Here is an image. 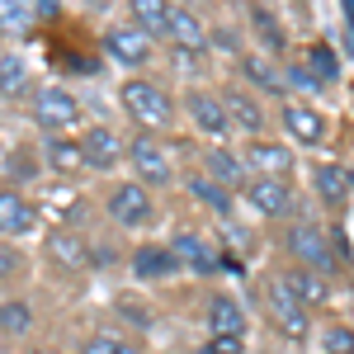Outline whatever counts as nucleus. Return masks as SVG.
<instances>
[{
	"mask_svg": "<svg viewBox=\"0 0 354 354\" xmlns=\"http://www.w3.org/2000/svg\"><path fill=\"white\" fill-rule=\"evenodd\" d=\"M118 104L128 109V118H133L142 133H165L170 123H175V100L165 95L156 81H123V90H118Z\"/></svg>",
	"mask_w": 354,
	"mask_h": 354,
	"instance_id": "1",
	"label": "nucleus"
},
{
	"mask_svg": "<svg viewBox=\"0 0 354 354\" xmlns=\"http://www.w3.org/2000/svg\"><path fill=\"white\" fill-rule=\"evenodd\" d=\"M28 104H33V123L43 128V133H71L76 123H81V100L66 90V85H38L33 95H28Z\"/></svg>",
	"mask_w": 354,
	"mask_h": 354,
	"instance_id": "2",
	"label": "nucleus"
},
{
	"mask_svg": "<svg viewBox=\"0 0 354 354\" xmlns=\"http://www.w3.org/2000/svg\"><path fill=\"white\" fill-rule=\"evenodd\" d=\"M265 302H270V317H274V326L283 330L288 340H307L312 335V307L283 283V274H274L270 279V288H265Z\"/></svg>",
	"mask_w": 354,
	"mask_h": 354,
	"instance_id": "3",
	"label": "nucleus"
},
{
	"mask_svg": "<svg viewBox=\"0 0 354 354\" xmlns=\"http://www.w3.org/2000/svg\"><path fill=\"white\" fill-rule=\"evenodd\" d=\"M104 213L118 227H147V222L156 218V203H151V189L142 180H118L104 194Z\"/></svg>",
	"mask_w": 354,
	"mask_h": 354,
	"instance_id": "4",
	"label": "nucleus"
},
{
	"mask_svg": "<svg viewBox=\"0 0 354 354\" xmlns=\"http://www.w3.org/2000/svg\"><path fill=\"white\" fill-rule=\"evenodd\" d=\"M128 165L137 170V180L151 189V185H170L175 180V165H170V151H165V142L156 133H137L128 137Z\"/></svg>",
	"mask_w": 354,
	"mask_h": 354,
	"instance_id": "5",
	"label": "nucleus"
},
{
	"mask_svg": "<svg viewBox=\"0 0 354 354\" xmlns=\"http://www.w3.org/2000/svg\"><path fill=\"white\" fill-rule=\"evenodd\" d=\"M283 250H288L298 265H307V270H322V274L335 265L330 241H326V227H317V222H293V227L283 232Z\"/></svg>",
	"mask_w": 354,
	"mask_h": 354,
	"instance_id": "6",
	"label": "nucleus"
},
{
	"mask_svg": "<svg viewBox=\"0 0 354 354\" xmlns=\"http://www.w3.org/2000/svg\"><path fill=\"white\" fill-rule=\"evenodd\" d=\"M100 43H104V53H109L118 66H133V71H137V66H147L151 53H156V48H151V33L137 28V24H113Z\"/></svg>",
	"mask_w": 354,
	"mask_h": 354,
	"instance_id": "7",
	"label": "nucleus"
},
{
	"mask_svg": "<svg viewBox=\"0 0 354 354\" xmlns=\"http://www.w3.org/2000/svg\"><path fill=\"white\" fill-rule=\"evenodd\" d=\"M245 198L265 218H288L293 213V185H288V175H255V180H245Z\"/></svg>",
	"mask_w": 354,
	"mask_h": 354,
	"instance_id": "8",
	"label": "nucleus"
},
{
	"mask_svg": "<svg viewBox=\"0 0 354 354\" xmlns=\"http://www.w3.org/2000/svg\"><path fill=\"white\" fill-rule=\"evenodd\" d=\"M38 232V208H33V198L24 189H15V185H5L0 189V236H10V241H19V236H33Z\"/></svg>",
	"mask_w": 354,
	"mask_h": 354,
	"instance_id": "9",
	"label": "nucleus"
},
{
	"mask_svg": "<svg viewBox=\"0 0 354 354\" xmlns=\"http://www.w3.org/2000/svg\"><path fill=\"white\" fill-rule=\"evenodd\" d=\"M43 255H48L62 274H85V270H90V260H95L90 245H85L71 227H53L48 241H43Z\"/></svg>",
	"mask_w": 354,
	"mask_h": 354,
	"instance_id": "10",
	"label": "nucleus"
},
{
	"mask_svg": "<svg viewBox=\"0 0 354 354\" xmlns=\"http://www.w3.org/2000/svg\"><path fill=\"white\" fill-rule=\"evenodd\" d=\"M128 270H133V279H142V283H161V279H175L180 274V260H175V250L165 241H142L128 255Z\"/></svg>",
	"mask_w": 354,
	"mask_h": 354,
	"instance_id": "11",
	"label": "nucleus"
},
{
	"mask_svg": "<svg viewBox=\"0 0 354 354\" xmlns=\"http://www.w3.org/2000/svg\"><path fill=\"white\" fill-rule=\"evenodd\" d=\"M165 43H170L175 53H185V57H203L213 38H208V28H203V19H198L194 10L175 5V10H170V24H165Z\"/></svg>",
	"mask_w": 354,
	"mask_h": 354,
	"instance_id": "12",
	"label": "nucleus"
},
{
	"mask_svg": "<svg viewBox=\"0 0 354 354\" xmlns=\"http://www.w3.org/2000/svg\"><path fill=\"white\" fill-rule=\"evenodd\" d=\"M185 109H189V123L203 137H227L232 133V118H227V104L222 95H208V90H189L185 95Z\"/></svg>",
	"mask_w": 354,
	"mask_h": 354,
	"instance_id": "13",
	"label": "nucleus"
},
{
	"mask_svg": "<svg viewBox=\"0 0 354 354\" xmlns=\"http://www.w3.org/2000/svg\"><path fill=\"white\" fill-rule=\"evenodd\" d=\"M81 147H85V165L90 170H113V165L123 161V151H128V142L113 133V128H104V123H95L81 137Z\"/></svg>",
	"mask_w": 354,
	"mask_h": 354,
	"instance_id": "14",
	"label": "nucleus"
},
{
	"mask_svg": "<svg viewBox=\"0 0 354 354\" xmlns=\"http://www.w3.org/2000/svg\"><path fill=\"white\" fill-rule=\"evenodd\" d=\"M43 165H48V170H57V175H81V170H90V165H85L81 137L48 133V142H43Z\"/></svg>",
	"mask_w": 354,
	"mask_h": 354,
	"instance_id": "15",
	"label": "nucleus"
},
{
	"mask_svg": "<svg viewBox=\"0 0 354 354\" xmlns=\"http://www.w3.org/2000/svg\"><path fill=\"white\" fill-rule=\"evenodd\" d=\"M170 250H175L180 270H189V274H213V270H218L213 245L203 241L198 232H175V236H170Z\"/></svg>",
	"mask_w": 354,
	"mask_h": 354,
	"instance_id": "16",
	"label": "nucleus"
},
{
	"mask_svg": "<svg viewBox=\"0 0 354 354\" xmlns=\"http://www.w3.org/2000/svg\"><path fill=\"white\" fill-rule=\"evenodd\" d=\"M283 128H288V137H293V142L317 147V142L326 137V118L312 109V104H283Z\"/></svg>",
	"mask_w": 354,
	"mask_h": 354,
	"instance_id": "17",
	"label": "nucleus"
},
{
	"mask_svg": "<svg viewBox=\"0 0 354 354\" xmlns=\"http://www.w3.org/2000/svg\"><path fill=\"white\" fill-rule=\"evenodd\" d=\"M245 165L255 170V175H288L293 170V151L283 147V142H250L245 147Z\"/></svg>",
	"mask_w": 354,
	"mask_h": 354,
	"instance_id": "18",
	"label": "nucleus"
},
{
	"mask_svg": "<svg viewBox=\"0 0 354 354\" xmlns=\"http://www.w3.org/2000/svg\"><path fill=\"white\" fill-rule=\"evenodd\" d=\"M208 335H241L245 340V307L232 293H218L208 302Z\"/></svg>",
	"mask_w": 354,
	"mask_h": 354,
	"instance_id": "19",
	"label": "nucleus"
},
{
	"mask_svg": "<svg viewBox=\"0 0 354 354\" xmlns=\"http://www.w3.org/2000/svg\"><path fill=\"white\" fill-rule=\"evenodd\" d=\"M222 104H227V118H232V128H241V133H250V137L265 133V113H260V104L245 95L241 85H232V90L222 95Z\"/></svg>",
	"mask_w": 354,
	"mask_h": 354,
	"instance_id": "20",
	"label": "nucleus"
},
{
	"mask_svg": "<svg viewBox=\"0 0 354 354\" xmlns=\"http://www.w3.org/2000/svg\"><path fill=\"white\" fill-rule=\"evenodd\" d=\"M38 28V10L33 0H0V38H28Z\"/></svg>",
	"mask_w": 354,
	"mask_h": 354,
	"instance_id": "21",
	"label": "nucleus"
},
{
	"mask_svg": "<svg viewBox=\"0 0 354 354\" xmlns=\"http://www.w3.org/2000/svg\"><path fill=\"white\" fill-rule=\"evenodd\" d=\"M28 95H33L28 62L15 53H0V100H28Z\"/></svg>",
	"mask_w": 354,
	"mask_h": 354,
	"instance_id": "22",
	"label": "nucleus"
},
{
	"mask_svg": "<svg viewBox=\"0 0 354 354\" xmlns=\"http://www.w3.org/2000/svg\"><path fill=\"white\" fill-rule=\"evenodd\" d=\"M283 283L298 293L307 307H322V302L330 298V283H326V274L322 270H307V265H298V270H288L283 274Z\"/></svg>",
	"mask_w": 354,
	"mask_h": 354,
	"instance_id": "23",
	"label": "nucleus"
},
{
	"mask_svg": "<svg viewBox=\"0 0 354 354\" xmlns=\"http://www.w3.org/2000/svg\"><path fill=\"white\" fill-rule=\"evenodd\" d=\"M312 185H317V194H322L326 203H345V194L354 189L350 170H345V165H330V161H322L317 170H312Z\"/></svg>",
	"mask_w": 354,
	"mask_h": 354,
	"instance_id": "24",
	"label": "nucleus"
},
{
	"mask_svg": "<svg viewBox=\"0 0 354 354\" xmlns=\"http://www.w3.org/2000/svg\"><path fill=\"white\" fill-rule=\"evenodd\" d=\"M170 10H175L170 0H128V15H133V24H137V28H147L151 38H156V33L165 38V24H170Z\"/></svg>",
	"mask_w": 354,
	"mask_h": 354,
	"instance_id": "25",
	"label": "nucleus"
},
{
	"mask_svg": "<svg viewBox=\"0 0 354 354\" xmlns=\"http://www.w3.org/2000/svg\"><path fill=\"white\" fill-rule=\"evenodd\" d=\"M203 161H208V175H213V180H222L227 189H245V170H241V161H236L232 151L213 147V151H208Z\"/></svg>",
	"mask_w": 354,
	"mask_h": 354,
	"instance_id": "26",
	"label": "nucleus"
},
{
	"mask_svg": "<svg viewBox=\"0 0 354 354\" xmlns=\"http://www.w3.org/2000/svg\"><path fill=\"white\" fill-rule=\"evenodd\" d=\"M189 194L198 203H208L213 213H232V194H227V185L213 180V175H189Z\"/></svg>",
	"mask_w": 354,
	"mask_h": 354,
	"instance_id": "27",
	"label": "nucleus"
},
{
	"mask_svg": "<svg viewBox=\"0 0 354 354\" xmlns=\"http://www.w3.org/2000/svg\"><path fill=\"white\" fill-rule=\"evenodd\" d=\"M28 326H33V312H28V302H19V298L0 302V330H5V335H24Z\"/></svg>",
	"mask_w": 354,
	"mask_h": 354,
	"instance_id": "28",
	"label": "nucleus"
},
{
	"mask_svg": "<svg viewBox=\"0 0 354 354\" xmlns=\"http://www.w3.org/2000/svg\"><path fill=\"white\" fill-rule=\"evenodd\" d=\"M307 62H312V71H317V85H330L335 76H340V62H335V53H330V43H312Z\"/></svg>",
	"mask_w": 354,
	"mask_h": 354,
	"instance_id": "29",
	"label": "nucleus"
},
{
	"mask_svg": "<svg viewBox=\"0 0 354 354\" xmlns=\"http://www.w3.org/2000/svg\"><path fill=\"white\" fill-rule=\"evenodd\" d=\"M241 71H245V76H250L255 85H265V90H279V76H274V71L265 66V62H260V57H241Z\"/></svg>",
	"mask_w": 354,
	"mask_h": 354,
	"instance_id": "30",
	"label": "nucleus"
},
{
	"mask_svg": "<svg viewBox=\"0 0 354 354\" xmlns=\"http://www.w3.org/2000/svg\"><path fill=\"white\" fill-rule=\"evenodd\" d=\"M24 270V255L10 245V236H0V279H10V274Z\"/></svg>",
	"mask_w": 354,
	"mask_h": 354,
	"instance_id": "31",
	"label": "nucleus"
},
{
	"mask_svg": "<svg viewBox=\"0 0 354 354\" xmlns=\"http://www.w3.org/2000/svg\"><path fill=\"white\" fill-rule=\"evenodd\" d=\"M326 354H354V330L330 326L326 330Z\"/></svg>",
	"mask_w": 354,
	"mask_h": 354,
	"instance_id": "32",
	"label": "nucleus"
},
{
	"mask_svg": "<svg viewBox=\"0 0 354 354\" xmlns=\"http://www.w3.org/2000/svg\"><path fill=\"white\" fill-rule=\"evenodd\" d=\"M118 335H90V340H81V350L76 354H118Z\"/></svg>",
	"mask_w": 354,
	"mask_h": 354,
	"instance_id": "33",
	"label": "nucleus"
},
{
	"mask_svg": "<svg viewBox=\"0 0 354 354\" xmlns=\"http://www.w3.org/2000/svg\"><path fill=\"white\" fill-rule=\"evenodd\" d=\"M208 350H213V354H241L245 340H241V335H213V340H208Z\"/></svg>",
	"mask_w": 354,
	"mask_h": 354,
	"instance_id": "34",
	"label": "nucleus"
},
{
	"mask_svg": "<svg viewBox=\"0 0 354 354\" xmlns=\"http://www.w3.org/2000/svg\"><path fill=\"white\" fill-rule=\"evenodd\" d=\"M33 10H38V19H57V15H62L57 0H33Z\"/></svg>",
	"mask_w": 354,
	"mask_h": 354,
	"instance_id": "35",
	"label": "nucleus"
},
{
	"mask_svg": "<svg viewBox=\"0 0 354 354\" xmlns=\"http://www.w3.org/2000/svg\"><path fill=\"white\" fill-rule=\"evenodd\" d=\"M118 354H147V350H142L137 340H123V345H118Z\"/></svg>",
	"mask_w": 354,
	"mask_h": 354,
	"instance_id": "36",
	"label": "nucleus"
},
{
	"mask_svg": "<svg viewBox=\"0 0 354 354\" xmlns=\"http://www.w3.org/2000/svg\"><path fill=\"white\" fill-rule=\"evenodd\" d=\"M194 354H213V350H208V345H203V350H194Z\"/></svg>",
	"mask_w": 354,
	"mask_h": 354,
	"instance_id": "37",
	"label": "nucleus"
}]
</instances>
